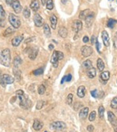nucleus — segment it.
I'll use <instances>...</instances> for the list:
<instances>
[{
  "mask_svg": "<svg viewBox=\"0 0 117 132\" xmlns=\"http://www.w3.org/2000/svg\"><path fill=\"white\" fill-rule=\"evenodd\" d=\"M0 63L6 67H10L11 64V54L10 51L8 48H6L2 51L0 54Z\"/></svg>",
  "mask_w": 117,
  "mask_h": 132,
  "instance_id": "obj_1",
  "label": "nucleus"
},
{
  "mask_svg": "<svg viewBox=\"0 0 117 132\" xmlns=\"http://www.w3.org/2000/svg\"><path fill=\"white\" fill-rule=\"evenodd\" d=\"M63 57H64V54L63 52L58 51H55L51 57V63L53 64L55 68H57L58 64V61L63 60Z\"/></svg>",
  "mask_w": 117,
  "mask_h": 132,
  "instance_id": "obj_2",
  "label": "nucleus"
},
{
  "mask_svg": "<svg viewBox=\"0 0 117 132\" xmlns=\"http://www.w3.org/2000/svg\"><path fill=\"white\" fill-rule=\"evenodd\" d=\"M9 22L12 25V27L15 29H17L20 27V20L18 16H17L15 14H13V13H10L9 15Z\"/></svg>",
  "mask_w": 117,
  "mask_h": 132,
  "instance_id": "obj_3",
  "label": "nucleus"
},
{
  "mask_svg": "<svg viewBox=\"0 0 117 132\" xmlns=\"http://www.w3.org/2000/svg\"><path fill=\"white\" fill-rule=\"evenodd\" d=\"M17 96L19 97L20 100V106L24 108V109H28L31 106V101L27 99V97L24 96V94L22 95H17Z\"/></svg>",
  "mask_w": 117,
  "mask_h": 132,
  "instance_id": "obj_4",
  "label": "nucleus"
},
{
  "mask_svg": "<svg viewBox=\"0 0 117 132\" xmlns=\"http://www.w3.org/2000/svg\"><path fill=\"white\" fill-rule=\"evenodd\" d=\"M67 127V124L63 121H55L52 122L50 124V128L52 130H63Z\"/></svg>",
  "mask_w": 117,
  "mask_h": 132,
  "instance_id": "obj_5",
  "label": "nucleus"
},
{
  "mask_svg": "<svg viewBox=\"0 0 117 132\" xmlns=\"http://www.w3.org/2000/svg\"><path fill=\"white\" fill-rule=\"evenodd\" d=\"M108 119L111 123V124L112 125L115 131H117V117L115 116V114L112 112L111 111L108 112Z\"/></svg>",
  "mask_w": 117,
  "mask_h": 132,
  "instance_id": "obj_6",
  "label": "nucleus"
},
{
  "mask_svg": "<svg viewBox=\"0 0 117 132\" xmlns=\"http://www.w3.org/2000/svg\"><path fill=\"white\" fill-rule=\"evenodd\" d=\"M13 82H14V79L11 76L7 75V74L3 75L2 79H1V83L3 86H5L7 84H12Z\"/></svg>",
  "mask_w": 117,
  "mask_h": 132,
  "instance_id": "obj_7",
  "label": "nucleus"
},
{
  "mask_svg": "<svg viewBox=\"0 0 117 132\" xmlns=\"http://www.w3.org/2000/svg\"><path fill=\"white\" fill-rule=\"evenodd\" d=\"M83 27V23L80 20H76L73 22V24H72V30L73 31H74L76 34H77L79 31L81 30Z\"/></svg>",
  "mask_w": 117,
  "mask_h": 132,
  "instance_id": "obj_8",
  "label": "nucleus"
},
{
  "mask_svg": "<svg viewBox=\"0 0 117 132\" xmlns=\"http://www.w3.org/2000/svg\"><path fill=\"white\" fill-rule=\"evenodd\" d=\"M93 53V49L90 46H83L81 47V54L84 57H89Z\"/></svg>",
  "mask_w": 117,
  "mask_h": 132,
  "instance_id": "obj_9",
  "label": "nucleus"
},
{
  "mask_svg": "<svg viewBox=\"0 0 117 132\" xmlns=\"http://www.w3.org/2000/svg\"><path fill=\"white\" fill-rule=\"evenodd\" d=\"M101 38H102V41L105 46L108 47L110 44V39H109V36L107 33L106 30H103L101 32Z\"/></svg>",
  "mask_w": 117,
  "mask_h": 132,
  "instance_id": "obj_10",
  "label": "nucleus"
},
{
  "mask_svg": "<svg viewBox=\"0 0 117 132\" xmlns=\"http://www.w3.org/2000/svg\"><path fill=\"white\" fill-rule=\"evenodd\" d=\"M34 23L35 26L38 27H40L43 25V23H44L43 19L41 18V16L38 13H36L34 16Z\"/></svg>",
  "mask_w": 117,
  "mask_h": 132,
  "instance_id": "obj_11",
  "label": "nucleus"
},
{
  "mask_svg": "<svg viewBox=\"0 0 117 132\" xmlns=\"http://www.w3.org/2000/svg\"><path fill=\"white\" fill-rule=\"evenodd\" d=\"M85 22H86V25L87 27H90L92 24H93V22L94 20V13L91 12L89 13V15L86 17V19L84 20Z\"/></svg>",
  "mask_w": 117,
  "mask_h": 132,
  "instance_id": "obj_12",
  "label": "nucleus"
},
{
  "mask_svg": "<svg viewBox=\"0 0 117 132\" xmlns=\"http://www.w3.org/2000/svg\"><path fill=\"white\" fill-rule=\"evenodd\" d=\"M11 6H12L13 9V10H14V12L16 13H20L21 12L22 6H21V5H20V2L18 1V0H15Z\"/></svg>",
  "mask_w": 117,
  "mask_h": 132,
  "instance_id": "obj_13",
  "label": "nucleus"
},
{
  "mask_svg": "<svg viewBox=\"0 0 117 132\" xmlns=\"http://www.w3.org/2000/svg\"><path fill=\"white\" fill-rule=\"evenodd\" d=\"M24 40V36L23 35H19V36H17L13 38L12 40V44L13 47H17L20 45V44L21 43V41Z\"/></svg>",
  "mask_w": 117,
  "mask_h": 132,
  "instance_id": "obj_14",
  "label": "nucleus"
},
{
  "mask_svg": "<svg viewBox=\"0 0 117 132\" xmlns=\"http://www.w3.org/2000/svg\"><path fill=\"white\" fill-rule=\"evenodd\" d=\"M38 50L37 47H34L32 48H31L30 51H29V57H30V59H31V60L35 59L37 55H38Z\"/></svg>",
  "mask_w": 117,
  "mask_h": 132,
  "instance_id": "obj_15",
  "label": "nucleus"
},
{
  "mask_svg": "<svg viewBox=\"0 0 117 132\" xmlns=\"http://www.w3.org/2000/svg\"><path fill=\"white\" fill-rule=\"evenodd\" d=\"M88 111H89V109L88 107H84L83 108L82 110H81L80 113H79V117L82 120H85L87 117V114H88Z\"/></svg>",
  "mask_w": 117,
  "mask_h": 132,
  "instance_id": "obj_16",
  "label": "nucleus"
},
{
  "mask_svg": "<svg viewBox=\"0 0 117 132\" xmlns=\"http://www.w3.org/2000/svg\"><path fill=\"white\" fill-rule=\"evenodd\" d=\"M30 7H31V9L33 11H34V12H36L37 10H38V9H39V7H40V3H39V1H38V0H32V1H31V5H30Z\"/></svg>",
  "mask_w": 117,
  "mask_h": 132,
  "instance_id": "obj_17",
  "label": "nucleus"
},
{
  "mask_svg": "<svg viewBox=\"0 0 117 132\" xmlns=\"http://www.w3.org/2000/svg\"><path fill=\"white\" fill-rule=\"evenodd\" d=\"M58 35H60L61 37L63 38H66L68 35V31H67V29L64 27H60V29H58Z\"/></svg>",
  "mask_w": 117,
  "mask_h": 132,
  "instance_id": "obj_18",
  "label": "nucleus"
},
{
  "mask_svg": "<svg viewBox=\"0 0 117 132\" xmlns=\"http://www.w3.org/2000/svg\"><path fill=\"white\" fill-rule=\"evenodd\" d=\"M43 127V123L39 120H34L33 123V128L35 130H40Z\"/></svg>",
  "mask_w": 117,
  "mask_h": 132,
  "instance_id": "obj_19",
  "label": "nucleus"
},
{
  "mask_svg": "<svg viewBox=\"0 0 117 132\" xmlns=\"http://www.w3.org/2000/svg\"><path fill=\"white\" fill-rule=\"evenodd\" d=\"M100 78H101V79L102 81H104L105 82H107V81L109 79V78H110V73H109V72H108V71L102 72L101 73Z\"/></svg>",
  "mask_w": 117,
  "mask_h": 132,
  "instance_id": "obj_20",
  "label": "nucleus"
},
{
  "mask_svg": "<svg viewBox=\"0 0 117 132\" xmlns=\"http://www.w3.org/2000/svg\"><path fill=\"white\" fill-rule=\"evenodd\" d=\"M85 93H86V89L84 86H81L78 88L77 89V96L80 97V98H84V96H85Z\"/></svg>",
  "mask_w": 117,
  "mask_h": 132,
  "instance_id": "obj_21",
  "label": "nucleus"
},
{
  "mask_svg": "<svg viewBox=\"0 0 117 132\" xmlns=\"http://www.w3.org/2000/svg\"><path fill=\"white\" fill-rule=\"evenodd\" d=\"M57 21H58V19L56 17L55 15H52L51 17H50V22H51V26H52V29H55L56 27V24H57Z\"/></svg>",
  "mask_w": 117,
  "mask_h": 132,
  "instance_id": "obj_22",
  "label": "nucleus"
},
{
  "mask_svg": "<svg viewBox=\"0 0 117 132\" xmlns=\"http://www.w3.org/2000/svg\"><path fill=\"white\" fill-rule=\"evenodd\" d=\"M87 75L89 78L93 79L96 76V69L94 68H91L87 71Z\"/></svg>",
  "mask_w": 117,
  "mask_h": 132,
  "instance_id": "obj_23",
  "label": "nucleus"
},
{
  "mask_svg": "<svg viewBox=\"0 0 117 132\" xmlns=\"http://www.w3.org/2000/svg\"><path fill=\"white\" fill-rule=\"evenodd\" d=\"M97 67L98 69V70L100 72H102L103 69H105V63L104 61H102L101 58H98V61H97Z\"/></svg>",
  "mask_w": 117,
  "mask_h": 132,
  "instance_id": "obj_24",
  "label": "nucleus"
},
{
  "mask_svg": "<svg viewBox=\"0 0 117 132\" xmlns=\"http://www.w3.org/2000/svg\"><path fill=\"white\" fill-rule=\"evenodd\" d=\"M43 30H44V34H45L46 37H49L51 36V30H50L49 26L47 23H45L44 24V26H43Z\"/></svg>",
  "mask_w": 117,
  "mask_h": 132,
  "instance_id": "obj_25",
  "label": "nucleus"
},
{
  "mask_svg": "<svg viewBox=\"0 0 117 132\" xmlns=\"http://www.w3.org/2000/svg\"><path fill=\"white\" fill-rule=\"evenodd\" d=\"M91 13L90 10H83L80 13V15H79V17L81 19V20H85L86 17L89 15V13Z\"/></svg>",
  "mask_w": 117,
  "mask_h": 132,
  "instance_id": "obj_26",
  "label": "nucleus"
},
{
  "mask_svg": "<svg viewBox=\"0 0 117 132\" xmlns=\"http://www.w3.org/2000/svg\"><path fill=\"white\" fill-rule=\"evenodd\" d=\"M117 23V20H114V19H109L108 20V23H107V27L112 29L114 28V27L115 26V24Z\"/></svg>",
  "mask_w": 117,
  "mask_h": 132,
  "instance_id": "obj_27",
  "label": "nucleus"
},
{
  "mask_svg": "<svg viewBox=\"0 0 117 132\" xmlns=\"http://www.w3.org/2000/svg\"><path fill=\"white\" fill-rule=\"evenodd\" d=\"M83 67H84V69H86L88 70L89 69L92 68V62L90 60H86L83 63Z\"/></svg>",
  "mask_w": 117,
  "mask_h": 132,
  "instance_id": "obj_28",
  "label": "nucleus"
},
{
  "mask_svg": "<svg viewBox=\"0 0 117 132\" xmlns=\"http://www.w3.org/2000/svg\"><path fill=\"white\" fill-rule=\"evenodd\" d=\"M22 62V60L21 58L20 57V56H16L14 60H13V65H14V67H17L18 68V66L21 64Z\"/></svg>",
  "mask_w": 117,
  "mask_h": 132,
  "instance_id": "obj_29",
  "label": "nucleus"
},
{
  "mask_svg": "<svg viewBox=\"0 0 117 132\" xmlns=\"http://www.w3.org/2000/svg\"><path fill=\"white\" fill-rule=\"evenodd\" d=\"M14 32V30H13V28H12V27H9V28H7L6 30H5V32H4V37H9L10 35H11Z\"/></svg>",
  "mask_w": 117,
  "mask_h": 132,
  "instance_id": "obj_30",
  "label": "nucleus"
},
{
  "mask_svg": "<svg viewBox=\"0 0 117 132\" xmlns=\"http://www.w3.org/2000/svg\"><path fill=\"white\" fill-rule=\"evenodd\" d=\"M23 14H24V16L26 19H28V18L30 17V16H31V11H30V10L28 9V7H25V8L24 9V13H23Z\"/></svg>",
  "mask_w": 117,
  "mask_h": 132,
  "instance_id": "obj_31",
  "label": "nucleus"
},
{
  "mask_svg": "<svg viewBox=\"0 0 117 132\" xmlns=\"http://www.w3.org/2000/svg\"><path fill=\"white\" fill-rule=\"evenodd\" d=\"M104 113H105V108L102 106H100L98 108V116L101 119L104 118Z\"/></svg>",
  "mask_w": 117,
  "mask_h": 132,
  "instance_id": "obj_32",
  "label": "nucleus"
},
{
  "mask_svg": "<svg viewBox=\"0 0 117 132\" xmlns=\"http://www.w3.org/2000/svg\"><path fill=\"white\" fill-rule=\"evenodd\" d=\"M54 7V5H53V1L52 0H47L46 2V8L48 10H52Z\"/></svg>",
  "mask_w": 117,
  "mask_h": 132,
  "instance_id": "obj_33",
  "label": "nucleus"
},
{
  "mask_svg": "<svg viewBox=\"0 0 117 132\" xmlns=\"http://www.w3.org/2000/svg\"><path fill=\"white\" fill-rule=\"evenodd\" d=\"M111 107L113 109H117V96H115L111 101Z\"/></svg>",
  "mask_w": 117,
  "mask_h": 132,
  "instance_id": "obj_34",
  "label": "nucleus"
},
{
  "mask_svg": "<svg viewBox=\"0 0 117 132\" xmlns=\"http://www.w3.org/2000/svg\"><path fill=\"white\" fill-rule=\"evenodd\" d=\"M38 93L40 95H43L45 93V86L44 85H40L38 86Z\"/></svg>",
  "mask_w": 117,
  "mask_h": 132,
  "instance_id": "obj_35",
  "label": "nucleus"
},
{
  "mask_svg": "<svg viewBox=\"0 0 117 132\" xmlns=\"http://www.w3.org/2000/svg\"><path fill=\"white\" fill-rule=\"evenodd\" d=\"M13 72H14V75L16 76V77H17L18 79H20V71L18 69L17 67H14V69H13Z\"/></svg>",
  "mask_w": 117,
  "mask_h": 132,
  "instance_id": "obj_36",
  "label": "nucleus"
},
{
  "mask_svg": "<svg viewBox=\"0 0 117 132\" xmlns=\"http://www.w3.org/2000/svg\"><path fill=\"white\" fill-rule=\"evenodd\" d=\"M5 15H6L5 10H3V7L0 5V20L5 19Z\"/></svg>",
  "mask_w": 117,
  "mask_h": 132,
  "instance_id": "obj_37",
  "label": "nucleus"
},
{
  "mask_svg": "<svg viewBox=\"0 0 117 132\" xmlns=\"http://www.w3.org/2000/svg\"><path fill=\"white\" fill-rule=\"evenodd\" d=\"M91 96H92L93 97H94V98H101V97L100 96V95H99V92H98V90H96V89L92 90V91L91 92Z\"/></svg>",
  "mask_w": 117,
  "mask_h": 132,
  "instance_id": "obj_38",
  "label": "nucleus"
},
{
  "mask_svg": "<svg viewBox=\"0 0 117 132\" xmlns=\"http://www.w3.org/2000/svg\"><path fill=\"white\" fill-rule=\"evenodd\" d=\"M43 72H44L43 69L40 68V69H37V70H34V71L33 72V74L35 75V76H40V75H42V74H43Z\"/></svg>",
  "mask_w": 117,
  "mask_h": 132,
  "instance_id": "obj_39",
  "label": "nucleus"
},
{
  "mask_svg": "<svg viewBox=\"0 0 117 132\" xmlns=\"http://www.w3.org/2000/svg\"><path fill=\"white\" fill-rule=\"evenodd\" d=\"M95 117H96V112L95 111H92L90 115H89V120L90 121H94L95 120Z\"/></svg>",
  "mask_w": 117,
  "mask_h": 132,
  "instance_id": "obj_40",
  "label": "nucleus"
},
{
  "mask_svg": "<svg viewBox=\"0 0 117 132\" xmlns=\"http://www.w3.org/2000/svg\"><path fill=\"white\" fill-rule=\"evenodd\" d=\"M73 99H74V96H73V94H69L68 95V96H67V103L69 104V105H71L72 104V103H73Z\"/></svg>",
  "mask_w": 117,
  "mask_h": 132,
  "instance_id": "obj_41",
  "label": "nucleus"
},
{
  "mask_svg": "<svg viewBox=\"0 0 117 132\" xmlns=\"http://www.w3.org/2000/svg\"><path fill=\"white\" fill-rule=\"evenodd\" d=\"M43 106H44V101L40 100V101L38 102V103H37V105H36V109H37V110H41V109L43 107Z\"/></svg>",
  "mask_w": 117,
  "mask_h": 132,
  "instance_id": "obj_42",
  "label": "nucleus"
},
{
  "mask_svg": "<svg viewBox=\"0 0 117 132\" xmlns=\"http://www.w3.org/2000/svg\"><path fill=\"white\" fill-rule=\"evenodd\" d=\"M113 44H114V47L117 49V32L115 34V36L113 37Z\"/></svg>",
  "mask_w": 117,
  "mask_h": 132,
  "instance_id": "obj_43",
  "label": "nucleus"
},
{
  "mask_svg": "<svg viewBox=\"0 0 117 132\" xmlns=\"http://www.w3.org/2000/svg\"><path fill=\"white\" fill-rule=\"evenodd\" d=\"M5 25H6V20H5V19L0 20V26H1V27H5Z\"/></svg>",
  "mask_w": 117,
  "mask_h": 132,
  "instance_id": "obj_44",
  "label": "nucleus"
},
{
  "mask_svg": "<svg viewBox=\"0 0 117 132\" xmlns=\"http://www.w3.org/2000/svg\"><path fill=\"white\" fill-rule=\"evenodd\" d=\"M87 129V130H88L89 132H92V131H94V126H92V125H88Z\"/></svg>",
  "mask_w": 117,
  "mask_h": 132,
  "instance_id": "obj_45",
  "label": "nucleus"
},
{
  "mask_svg": "<svg viewBox=\"0 0 117 132\" xmlns=\"http://www.w3.org/2000/svg\"><path fill=\"white\" fill-rule=\"evenodd\" d=\"M88 41H89L88 37H87V36H84V37H83V42H84V43H87Z\"/></svg>",
  "mask_w": 117,
  "mask_h": 132,
  "instance_id": "obj_46",
  "label": "nucleus"
},
{
  "mask_svg": "<svg viewBox=\"0 0 117 132\" xmlns=\"http://www.w3.org/2000/svg\"><path fill=\"white\" fill-rule=\"evenodd\" d=\"M15 1V0H5V2L6 3V4H8V5H12L13 4V3Z\"/></svg>",
  "mask_w": 117,
  "mask_h": 132,
  "instance_id": "obj_47",
  "label": "nucleus"
},
{
  "mask_svg": "<svg viewBox=\"0 0 117 132\" xmlns=\"http://www.w3.org/2000/svg\"><path fill=\"white\" fill-rule=\"evenodd\" d=\"M71 79H72V76L70 74H69L67 76H66V81L67 82H70L71 80Z\"/></svg>",
  "mask_w": 117,
  "mask_h": 132,
  "instance_id": "obj_48",
  "label": "nucleus"
},
{
  "mask_svg": "<svg viewBox=\"0 0 117 132\" xmlns=\"http://www.w3.org/2000/svg\"><path fill=\"white\" fill-rule=\"evenodd\" d=\"M95 42H96V37H95L94 36H92V37H91V43L92 44H94Z\"/></svg>",
  "mask_w": 117,
  "mask_h": 132,
  "instance_id": "obj_49",
  "label": "nucleus"
},
{
  "mask_svg": "<svg viewBox=\"0 0 117 132\" xmlns=\"http://www.w3.org/2000/svg\"><path fill=\"white\" fill-rule=\"evenodd\" d=\"M16 94H17V95H22V94H24V93L23 90L19 89V90H17V91L16 92Z\"/></svg>",
  "mask_w": 117,
  "mask_h": 132,
  "instance_id": "obj_50",
  "label": "nucleus"
},
{
  "mask_svg": "<svg viewBox=\"0 0 117 132\" xmlns=\"http://www.w3.org/2000/svg\"><path fill=\"white\" fill-rule=\"evenodd\" d=\"M96 47H97V51H100V48H99V42L96 40Z\"/></svg>",
  "mask_w": 117,
  "mask_h": 132,
  "instance_id": "obj_51",
  "label": "nucleus"
},
{
  "mask_svg": "<svg viewBox=\"0 0 117 132\" xmlns=\"http://www.w3.org/2000/svg\"><path fill=\"white\" fill-rule=\"evenodd\" d=\"M41 1L42 5H45V4H46V2H47V0H41Z\"/></svg>",
  "mask_w": 117,
  "mask_h": 132,
  "instance_id": "obj_52",
  "label": "nucleus"
},
{
  "mask_svg": "<svg viewBox=\"0 0 117 132\" xmlns=\"http://www.w3.org/2000/svg\"><path fill=\"white\" fill-rule=\"evenodd\" d=\"M48 47H49V49H50V50H52V49H53V47H54L52 44H50V45H49Z\"/></svg>",
  "mask_w": 117,
  "mask_h": 132,
  "instance_id": "obj_53",
  "label": "nucleus"
},
{
  "mask_svg": "<svg viewBox=\"0 0 117 132\" xmlns=\"http://www.w3.org/2000/svg\"><path fill=\"white\" fill-rule=\"evenodd\" d=\"M1 79L2 78H1V76H0V83H1Z\"/></svg>",
  "mask_w": 117,
  "mask_h": 132,
  "instance_id": "obj_54",
  "label": "nucleus"
},
{
  "mask_svg": "<svg viewBox=\"0 0 117 132\" xmlns=\"http://www.w3.org/2000/svg\"><path fill=\"white\" fill-rule=\"evenodd\" d=\"M45 132H47V131H45Z\"/></svg>",
  "mask_w": 117,
  "mask_h": 132,
  "instance_id": "obj_55",
  "label": "nucleus"
},
{
  "mask_svg": "<svg viewBox=\"0 0 117 132\" xmlns=\"http://www.w3.org/2000/svg\"><path fill=\"white\" fill-rule=\"evenodd\" d=\"M111 1H112V0H111Z\"/></svg>",
  "mask_w": 117,
  "mask_h": 132,
  "instance_id": "obj_56",
  "label": "nucleus"
}]
</instances>
